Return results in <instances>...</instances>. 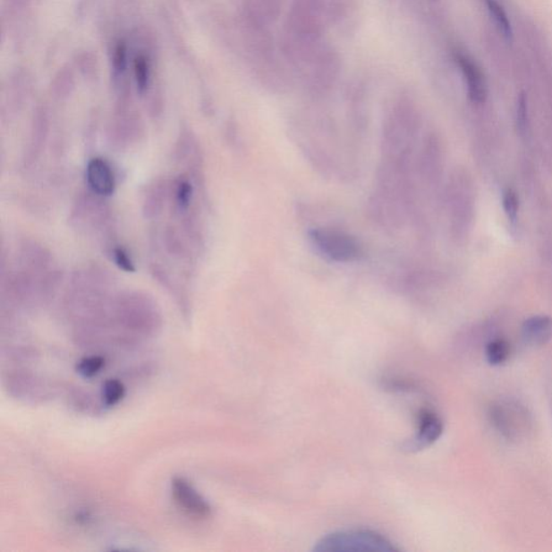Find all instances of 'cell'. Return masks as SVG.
<instances>
[{
	"label": "cell",
	"mask_w": 552,
	"mask_h": 552,
	"mask_svg": "<svg viewBox=\"0 0 552 552\" xmlns=\"http://www.w3.org/2000/svg\"><path fill=\"white\" fill-rule=\"evenodd\" d=\"M170 186L166 180H157L147 188L143 201V214L146 219L152 220L161 217L167 198L171 196Z\"/></svg>",
	"instance_id": "obj_10"
},
{
	"label": "cell",
	"mask_w": 552,
	"mask_h": 552,
	"mask_svg": "<svg viewBox=\"0 0 552 552\" xmlns=\"http://www.w3.org/2000/svg\"><path fill=\"white\" fill-rule=\"evenodd\" d=\"M162 243L167 255L174 259L185 260L189 257V249L185 240L176 228L168 225L163 231Z\"/></svg>",
	"instance_id": "obj_14"
},
{
	"label": "cell",
	"mask_w": 552,
	"mask_h": 552,
	"mask_svg": "<svg viewBox=\"0 0 552 552\" xmlns=\"http://www.w3.org/2000/svg\"><path fill=\"white\" fill-rule=\"evenodd\" d=\"M503 208L508 220L516 222L519 213V198L513 189H507L503 194Z\"/></svg>",
	"instance_id": "obj_20"
},
{
	"label": "cell",
	"mask_w": 552,
	"mask_h": 552,
	"mask_svg": "<svg viewBox=\"0 0 552 552\" xmlns=\"http://www.w3.org/2000/svg\"><path fill=\"white\" fill-rule=\"evenodd\" d=\"M486 4L488 13L493 20L494 25L502 34L504 38L507 40L513 39V28L511 20H509L506 12L503 8L502 4L497 0H486Z\"/></svg>",
	"instance_id": "obj_15"
},
{
	"label": "cell",
	"mask_w": 552,
	"mask_h": 552,
	"mask_svg": "<svg viewBox=\"0 0 552 552\" xmlns=\"http://www.w3.org/2000/svg\"><path fill=\"white\" fill-rule=\"evenodd\" d=\"M524 93L520 94L517 102V126L520 132L523 133L528 124V105Z\"/></svg>",
	"instance_id": "obj_22"
},
{
	"label": "cell",
	"mask_w": 552,
	"mask_h": 552,
	"mask_svg": "<svg viewBox=\"0 0 552 552\" xmlns=\"http://www.w3.org/2000/svg\"><path fill=\"white\" fill-rule=\"evenodd\" d=\"M522 338L530 346L548 344L552 339V318L546 315L528 318L522 325Z\"/></svg>",
	"instance_id": "obj_11"
},
{
	"label": "cell",
	"mask_w": 552,
	"mask_h": 552,
	"mask_svg": "<svg viewBox=\"0 0 552 552\" xmlns=\"http://www.w3.org/2000/svg\"><path fill=\"white\" fill-rule=\"evenodd\" d=\"M125 388L119 380H108L104 383L102 390L103 402L107 407H113L124 397Z\"/></svg>",
	"instance_id": "obj_18"
},
{
	"label": "cell",
	"mask_w": 552,
	"mask_h": 552,
	"mask_svg": "<svg viewBox=\"0 0 552 552\" xmlns=\"http://www.w3.org/2000/svg\"><path fill=\"white\" fill-rule=\"evenodd\" d=\"M444 433V422L433 408H420L415 417V430L412 440L404 445L408 451H419L434 445Z\"/></svg>",
	"instance_id": "obj_6"
},
{
	"label": "cell",
	"mask_w": 552,
	"mask_h": 552,
	"mask_svg": "<svg viewBox=\"0 0 552 552\" xmlns=\"http://www.w3.org/2000/svg\"><path fill=\"white\" fill-rule=\"evenodd\" d=\"M310 243L318 254L335 264H355L364 259L365 250L355 235L334 227L309 231Z\"/></svg>",
	"instance_id": "obj_2"
},
{
	"label": "cell",
	"mask_w": 552,
	"mask_h": 552,
	"mask_svg": "<svg viewBox=\"0 0 552 552\" xmlns=\"http://www.w3.org/2000/svg\"><path fill=\"white\" fill-rule=\"evenodd\" d=\"M173 497L183 512L198 519H207L212 514L208 502L185 478L176 477L172 481Z\"/></svg>",
	"instance_id": "obj_7"
},
{
	"label": "cell",
	"mask_w": 552,
	"mask_h": 552,
	"mask_svg": "<svg viewBox=\"0 0 552 552\" xmlns=\"http://www.w3.org/2000/svg\"><path fill=\"white\" fill-rule=\"evenodd\" d=\"M172 204L178 217H185L191 212L194 198V186L191 178L180 176L171 185Z\"/></svg>",
	"instance_id": "obj_12"
},
{
	"label": "cell",
	"mask_w": 552,
	"mask_h": 552,
	"mask_svg": "<svg viewBox=\"0 0 552 552\" xmlns=\"http://www.w3.org/2000/svg\"><path fill=\"white\" fill-rule=\"evenodd\" d=\"M401 548L386 536L368 529L336 531L320 539L314 546V551L367 552L399 551Z\"/></svg>",
	"instance_id": "obj_3"
},
{
	"label": "cell",
	"mask_w": 552,
	"mask_h": 552,
	"mask_svg": "<svg viewBox=\"0 0 552 552\" xmlns=\"http://www.w3.org/2000/svg\"><path fill=\"white\" fill-rule=\"evenodd\" d=\"M86 180L89 191L99 197H112L117 189V176L110 163L101 157H92L88 162Z\"/></svg>",
	"instance_id": "obj_8"
},
{
	"label": "cell",
	"mask_w": 552,
	"mask_h": 552,
	"mask_svg": "<svg viewBox=\"0 0 552 552\" xmlns=\"http://www.w3.org/2000/svg\"><path fill=\"white\" fill-rule=\"evenodd\" d=\"M105 360L102 356H90L79 361L77 371L83 378H93L103 369Z\"/></svg>",
	"instance_id": "obj_19"
},
{
	"label": "cell",
	"mask_w": 552,
	"mask_h": 552,
	"mask_svg": "<svg viewBox=\"0 0 552 552\" xmlns=\"http://www.w3.org/2000/svg\"><path fill=\"white\" fill-rule=\"evenodd\" d=\"M419 124L412 109L398 107L383 126V159H413L418 144Z\"/></svg>",
	"instance_id": "obj_1"
},
{
	"label": "cell",
	"mask_w": 552,
	"mask_h": 552,
	"mask_svg": "<svg viewBox=\"0 0 552 552\" xmlns=\"http://www.w3.org/2000/svg\"><path fill=\"white\" fill-rule=\"evenodd\" d=\"M491 423L503 437L518 440L527 435L531 429V417L522 404L511 399L494 403L488 412Z\"/></svg>",
	"instance_id": "obj_5"
},
{
	"label": "cell",
	"mask_w": 552,
	"mask_h": 552,
	"mask_svg": "<svg viewBox=\"0 0 552 552\" xmlns=\"http://www.w3.org/2000/svg\"><path fill=\"white\" fill-rule=\"evenodd\" d=\"M135 79L136 84H138V89L140 93H143L149 88V66H147L146 61L143 57L136 62L135 65Z\"/></svg>",
	"instance_id": "obj_21"
},
{
	"label": "cell",
	"mask_w": 552,
	"mask_h": 552,
	"mask_svg": "<svg viewBox=\"0 0 552 552\" xmlns=\"http://www.w3.org/2000/svg\"><path fill=\"white\" fill-rule=\"evenodd\" d=\"M71 223L73 228L87 234H110L112 213L106 198L89 191L81 193L72 208Z\"/></svg>",
	"instance_id": "obj_4"
},
{
	"label": "cell",
	"mask_w": 552,
	"mask_h": 552,
	"mask_svg": "<svg viewBox=\"0 0 552 552\" xmlns=\"http://www.w3.org/2000/svg\"><path fill=\"white\" fill-rule=\"evenodd\" d=\"M455 61L465 79L467 94L471 101L474 104L485 103L488 98V83L481 68L469 55L462 52H457Z\"/></svg>",
	"instance_id": "obj_9"
},
{
	"label": "cell",
	"mask_w": 552,
	"mask_h": 552,
	"mask_svg": "<svg viewBox=\"0 0 552 552\" xmlns=\"http://www.w3.org/2000/svg\"><path fill=\"white\" fill-rule=\"evenodd\" d=\"M107 252L110 260H112L120 270L126 273H134L136 271V266L132 256H131L130 252L126 251L124 247L113 243L107 247Z\"/></svg>",
	"instance_id": "obj_17"
},
{
	"label": "cell",
	"mask_w": 552,
	"mask_h": 552,
	"mask_svg": "<svg viewBox=\"0 0 552 552\" xmlns=\"http://www.w3.org/2000/svg\"><path fill=\"white\" fill-rule=\"evenodd\" d=\"M512 346L506 339H493L487 344L486 357L488 364L501 366L511 359Z\"/></svg>",
	"instance_id": "obj_16"
},
{
	"label": "cell",
	"mask_w": 552,
	"mask_h": 552,
	"mask_svg": "<svg viewBox=\"0 0 552 552\" xmlns=\"http://www.w3.org/2000/svg\"><path fill=\"white\" fill-rule=\"evenodd\" d=\"M47 136H48V121L45 115H40L36 118L33 128H31L29 149L24 160L25 166H30L38 159L46 144Z\"/></svg>",
	"instance_id": "obj_13"
}]
</instances>
